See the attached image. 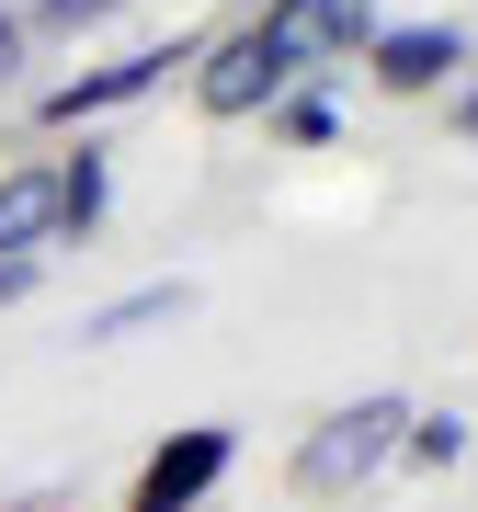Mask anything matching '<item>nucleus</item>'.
Returning <instances> with one entry per match:
<instances>
[{
  "instance_id": "5",
  "label": "nucleus",
  "mask_w": 478,
  "mask_h": 512,
  "mask_svg": "<svg viewBox=\"0 0 478 512\" xmlns=\"http://www.w3.org/2000/svg\"><path fill=\"white\" fill-rule=\"evenodd\" d=\"M228 456H239V444H228V421H183V433H171L160 456L137 467V501H126V512H194V501L228 478Z\"/></svg>"
},
{
  "instance_id": "14",
  "label": "nucleus",
  "mask_w": 478,
  "mask_h": 512,
  "mask_svg": "<svg viewBox=\"0 0 478 512\" xmlns=\"http://www.w3.org/2000/svg\"><path fill=\"white\" fill-rule=\"evenodd\" d=\"M12 296H35V262H0V308H12Z\"/></svg>"
},
{
  "instance_id": "8",
  "label": "nucleus",
  "mask_w": 478,
  "mask_h": 512,
  "mask_svg": "<svg viewBox=\"0 0 478 512\" xmlns=\"http://www.w3.org/2000/svg\"><path fill=\"white\" fill-rule=\"evenodd\" d=\"M171 319H194V285H183V274L126 285L114 308H92V319H80V342H137V330H171Z\"/></svg>"
},
{
  "instance_id": "4",
  "label": "nucleus",
  "mask_w": 478,
  "mask_h": 512,
  "mask_svg": "<svg viewBox=\"0 0 478 512\" xmlns=\"http://www.w3.org/2000/svg\"><path fill=\"white\" fill-rule=\"evenodd\" d=\"M183 80H194V103L217 114V126H239V114H274V103L296 92V80H285V57L262 46L251 23H228L217 46H194V69H183Z\"/></svg>"
},
{
  "instance_id": "13",
  "label": "nucleus",
  "mask_w": 478,
  "mask_h": 512,
  "mask_svg": "<svg viewBox=\"0 0 478 512\" xmlns=\"http://www.w3.org/2000/svg\"><path fill=\"white\" fill-rule=\"evenodd\" d=\"M23 46H35V23H23V12H0V92L23 80Z\"/></svg>"
},
{
  "instance_id": "12",
  "label": "nucleus",
  "mask_w": 478,
  "mask_h": 512,
  "mask_svg": "<svg viewBox=\"0 0 478 512\" xmlns=\"http://www.w3.org/2000/svg\"><path fill=\"white\" fill-rule=\"evenodd\" d=\"M274 126H285V137H308V148H331V103H319L308 80H296V92L274 103Z\"/></svg>"
},
{
  "instance_id": "6",
  "label": "nucleus",
  "mask_w": 478,
  "mask_h": 512,
  "mask_svg": "<svg viewBox=\"0 0 478 512\" xmlns=\"http://www.w3.org/2000/svg\"><path fill=\"white\" fill-rule=\"evenodd\" d=\"M365 69H376V92H456L467 35L456 23H399V35H365Z\"/></svg>"
},
{
  "instance_id": "9",
  "label": "nucleus",
  "mask_w": 478,
  "mask_h": 512,
  "mask_svg": "<svg viewBox=\"0 0 478 512\" xmlns=\"http://www.w3.org/2000/svg\"><path fill=\"white\" fill-rule=\"evenodd\" d=\"M103 228V148L57 160V239H92Z\"/></svg>"
},
{
  "instance_id": "16",
  "label": "nucleus",
  "mask_w": 478,
  "mask_h": 512,
  "mask_svg": "<svg viewBox=\"0 0 478 512\" xmlns=\"http://www.w3.org/2000/svg\"><path fill=\"white\" fill-rule=\"evenodd\" d=\"M353 12H376V0H353Z\"/></svg>"
},
{
  "instance_id": "11",
  "label": "nucleus",
  "mask_w": 478,
  "mask_h": 512,
  "mask_svg": "<svg viewBox=\"0 0 478 512\" xmlns=\"http://www.w3.org/2000/svg\"><path fill=\"white\" fill-rule=\"evenodd\" d=\"M114 12H126V0H35L23 23H35V35H92V23H114Z\"/></svg>"
},
{
  "instance_id": "1",
  "label": "nucleus",
  "mask_w": 478,
  "mask_h": 512,
  "mask_svg": "<svg viewBox=\"0 0 478 512\" xmlns=\"http://www.w3.org/2000/svg\"><path fill=\"white\" fill-rule=\"evenodd\" d=\"M399 444H410V399H387V387H376V399H342L308 444H296V490H308V501H353L365 478L399 467Z\"/></svg>"
},
{
  "instance_id": "3",
  "label": "nucleus",
  "mask_w": 478,
  "mask_h": 512,
  "mask_svg": "<svg viewBox=\"0 0 478 512\" xmlns=\"http://www.w3.org/2000/svg\"><path fill=\"white\" fill-rule=\"evenodd\" d=\"M251 35L285 57V80H319V69H342V57H365L376 12H353V0H262Z\"/></svg>"
},
{
  "instance_id": "7",
  "label": "nucleus",
  "mask_w": 478,
  "mask_h": 512,
  "mask_svg": "<svg viewBox=\"0 0 478 512\" xmlns=\"http://www.w3.org/2000/svg\"><path fill=\"white\" fill-rule=\"evenodd\" d=\"M57 239V160H12L0 171V262H35Z\"/></svg>"
},
{
  "instance_id": "2",
  "label": "nucleus",
  "mask_w": 478,
  "mask_h": 512,
  "mask_svg": "<svg viewBox=\"0 0 478 512\" xmlns=\"http://www.w3.org/2000/svg\"><path fill=\"white\" fill-rule=\"evenodd\" d=\"M171 69H194V35H160V46H137V57H103V69L46 80V92H35V114H46V126H92V114H126V103H148Z\"/></svg>"
},
{
  "instance_id": "15",
  "label": "nucleus",
  "mask_w": 478,
  "mask_h": 512,
  "mask_svg": "<svg viewBox=\"0 0 478 512\" xmlns=\"http://www.w3.org/2000/svg\"><path fill=\"white\" fill-rule=\"evenodd\" d=\"M456 137L478 148V80H467V92H456Z\"/></svg>"
},
{
  "instance_id": "10",
  "label": "nucleus",
  "mask_w": 478,
  "mask_h": 512,
  "mask_svg": "<svg viewBox=\"0 0 478 512\" xmlns=\"http://www.w3.org/2000/svg\"><path fill=\"white\" fill-rule=\"evenodd\" d=\"M399 456H410V467H456V456H467V421H456V410H410V444H399Z\"/></svg>"
}]
</instances>
